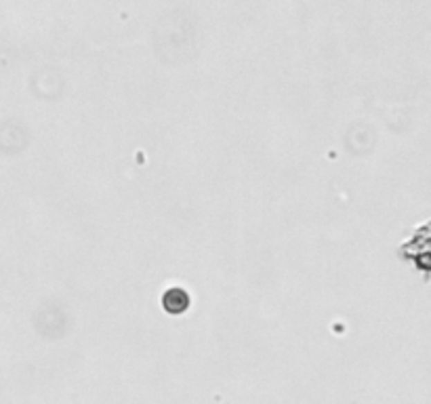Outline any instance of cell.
Listing matches in <instances>:
<instances>
[{
    "label": "cell",
    "mask_w": 431,
    "mask_h": 404,
    "mask_svg": "<svg viewBox=\"0 0 431 404\" xmlns=\"http://www.w3.org/2000/svg\"><path fill=\"white\" fill-rule=\"evenodd\" d=\"M190 295L185 288L181 286H171L163 293V297H160V306H163V310L171 316H181L190 310Z\"/></svg>",
    "instance_id": "cell-2"
},
{
    "label": "cell",
    "mask_w": 431,
    "mask_h": 404,
    "mask_svg": "<svg viewBox=\"0 0 431 404\" xmlns=\"http://www.w3.org/2000/svg\"><path fill=\"white\" fill-rule=\"evenodd\" d=\"M400 257L410 261L416 272L423 274L425 282L431 280V219L416 228L412 236L400 246Z\"/></svg>",
    "instance_id": "cell-1"
}]
</instances>
